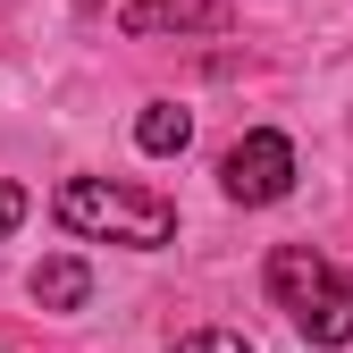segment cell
Instances as JSON below:
<instances>
[{
	"label": "cell",
	"mask_w": 353,
	"mask_h": 353,
	"mask_svg": "<svg viewBox=\"0 0 353 353\" xmlns=\"http://www.w3.org/2000/svg\"><path fill=\"white\" fill-rule=\"evenodd\" d=\"M51 210H59L68 236H93V244H135V252H152V244L176 236V210L160 194L110 185V176H68V185L51 194Z\"/></svg>",
	"instance_id": "cell-1"
},
{
	"label": "cell",
	"mask_w": 353,
	"mask_h": 353,
	"mask_svg": "<svg viewBox=\"0 0 353 353\" xmlns=\"http://www.w3.org/2000/svg\"><path fill=\"white\" fill-rule=\"evenodd\" d=\"M270 294L312 345H353V270H328L312 244L270 252Z\"/></svg>",
	"instance_id": "cell-2"
},
{
	"label": "cell",
	"mask_w": 353,
	"mask_h": 353,
	"mask_svg": "<svg viewBox=\"0 0 353 353\" xmlns=\"http://www.w3.org/2000/svg\"><path fill=\"white\" fill-rule=\"evenodd\" d=\"M219 185H228V202H278L286 185H294V143L286 135H244L228 160H219Z\"/></svg>",
	"instance_id": "cell-3"
},
{
	"label": "cell",
	"mask_w": 353,
	"mask_h": 353,
	"mask_svg": "<svg viewBox=\"0 0 353 353\" xmlns=\"http://www.w3.org/2000/svg\"><path fill=\"white\" fill-rule=\"evenodd\" d=\"M118 26L135 42L143 34H219V26H228V0H135Z\"/></svg>",
	"instance_id": "cell-4"
},
{
	"label": "cell",
	"mask_w": 353,
	"mask_h": 353,
	"mask_svg": "<svg viewBox=\"0 0 353 353\" xmlns=\"http://www.w3.org/2000/svg\"><path fill=\"white\" fill-rule=\"evenodd\" d=\"M84 294H93V270H84L76 252H59V261H42V270H34V303H42V312H76Z\"/></svg>",
	"instance_id": "cell-5"
},
{
	"label": "cell",
	"mask_w": 353,
	"mask_h": 353,
	"mask_svg": "<svg viewBox=\"0 0 353 353\" xmlns=\"http://www.w3.org/2000/svg\"><path fill=\"white\" fill-rule=\"evenodd\" d=\"M185 135H194V118L176 110V101H152V110L135 118V143H143L152 160H168V152H185Z\"/></svg>",
	"instance_id": "cell-6"
},
{
	"label": "cell",
	"mask_w": 353,
	"mask_h": 353,
	"mask_svg": "<svg viewBox=\"0 0 353 353\" xmlns=\"http://www.w3.org/2000/svg\"><path fill=\"white\" fill-rule=\"evenodd\" d=\"M168 353H252V345H244L236 328H194V336H176Z\"/></svg>",
	"instance_id": "cell-7"
},
{
	"label": "cell",
	"mask_w": 353,
	"mask_h": 353,
	"mask_svg": "<svg viewBox=\"0 0 353 353\" xmlns=\"http://www.w3.org/2000/svg\"><path fill=\"white\" fill-rule=\"evenodd\" d=\"M17 219H26V194H17V185H0V244L17 236Z\"/></svg>",
	"instance_id": "cell-8"
},
{
	"label": "cell",
	"mask_w": 353,
	"mask_h": 353,
	"mask_svg": "<svg viewBox=\"0 0 353 353\" xmlns=\"http://www.w3.org/2000/svg\"><path fill=\"white\" fill-rule=\"evenodd\" d=\"M76 9H101V0H76Z\"/></svg>",
	"instance_id": "cell-9"
}]
</instances>
